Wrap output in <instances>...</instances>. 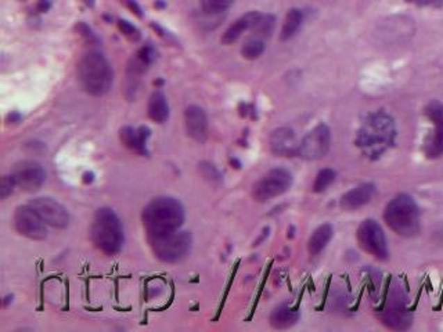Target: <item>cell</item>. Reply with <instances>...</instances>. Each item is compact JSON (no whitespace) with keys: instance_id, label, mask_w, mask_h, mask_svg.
Instances as JSON below:
<instances>
[{"instance_id":"cell-6","label":"cell","mask_w":443,"mask_h":332,"mask_svg":"<svg viewBox=\"0 0 443 332\" xmlns=\"http://www.w3.org/2000/svg\"><path fill=\"white\" fill-rule=\"evenodd\" d=\"M395 125L385 113H375L367 120L366 126L359 133V145L375 155L394 143Z\"/></svg>"},{"instance_id":"cell-9","label":"cell","mask_w":443,"mask_h":332,"mask_svg":"<svg viewBox=\"0 0 443 332\" xmlns=\"http://www.w3.org/2000/svg\"><path fill=\"white\" fill-rule=\"evenodd\" d=\"M357 242L360 248L378 260H387L389 256L387 237L382 227L373 219H366L357 228Z\"/></svg>"},{"instance_id":"cell-11","label":"cell","mask_w":443,"mask_h":332,"mask_svg":"<svg viewBox=\"0 0 443 332\" xmlns=\"http://www.w3.org/2000/svg\"><path fill=\"white\" fill-rule=\"evenodd\" d=\"M14 226L21 235L29 239L43 241L47 237V228H46L47 224L29 204L18 207L15 210Z\"/></svg>"},{"instance_id":"cell-15","label":"cell","mask_w":443,"mask_h":332,"mask_svg":"<svg viewBox=\"0 0 443 332\" xmlns=\"http://www.w3.org/2000/svg\"><path fill=\"white\" fill-rule=\"evenodd\" d=\"M270 150L279 157L298 155L300 144L297 143L295 133L290 127H280L270 136Z\"/></svg>"},{"instance_id":"cell-32","label":"cell","mask_w":443,"mask_h":332,"mask_svg":"<svg viewBox=\"0 0 443 332\" xmlns=\"http://www.w3.org/2000/svg\"><path fill=\"white\" fill-rule=\"evenodd\" d=\"M417 4L420 6H435V7H440L442 6L443 0H416Z\"/></svg>"},{"instance_id":"cell-12","label":"cell","mask_w":443,"mask_h":332,"mask_svg":"<svg viewBox=\"0 0 443 332\" xmlns=\"http://www.w3.org/2000/svg\"><path fill=\"white\" fill-rule=\"evenodd\" d=\"M17 187L25 193H36L46 182L45 168L35 161H22L17 164L11 172Z\"/></svg>"},{"instance_id":"cell-36","label":"cell","mask_w":443,"mask_h":332,"mask_svg":"<svg viewBox=\"0 0 443 332\" xmlns=\"http://www.w3.org/2000/svg\"><path fill=\"white\" fill-rule=\"evenodd\" d=\"M10 299H13V297H7V298H6V301H4V306H7V303L10 302Z\"/></svg>"},{"instance_id":"cell-34","label":"cell","mask_w":443,"mask_h":332,"mask_svg":"<svg viewBox=\"0 0 443 332\" xmlns=\"http://www.w3.org/2000/svg\"><path fill=\"white\" fill-rule=\"evenodd\" d=\"M8 120H13V123L20 122V120H21V115H20V113H17V112H13V113H10V115H8L7 122H8Z\"/></svg>"},{"instance_id":"cell-1","label":"cell","mask_w":443,"mask_h":332,"mask_svg":"<svg viewBox=\"0 0 443 332\" xmlns=\"http://www.w3.org/2000/svg\"><path fill=\"white\" fill-rule=\"evenodd\" d=\"M183 204L173 197H157L143 210L141 221L148 235L176 231L185 223Z\"/></svg>"},{"instance_id":"cell-3","label":"cell","mask_w":443,"mask_h":332,"mask_svg":"<svg viewBox=\"0 0 443 332\" xmlns=\"http://www.w3.org/2000/svg\"><path fill=\"white\" fill-rule=\"evenodd\" d=\"M78 79L88 95L95 97L104 96L109 93L114 81L109 60L102 53H88L78 64Z\"/></svg>"},{"instance_id":"cell-16","label":"cell","mask_w":443,"mask_h":332,"mask_svg":"<svg viewBox=\"0 0 443 332\" xmlns=\"http://www.w3.org/2000/svg\"><path fill=\"white\" fill-rule=\"evenodd\" d=\"M375 194V186L373 183H363L349 191H346L339 205L343 211L352 212L356 211L364 205H367Z\"/></svg>"},{"instance_id":"cell-2","label":"cell","mask_w":443,"mask_h":332,"mask_svg":"<svg viewBox=\"0 0 443 332\" xmlns=\"http://www.w3.org/2000/svg\"><path fill=\"white\" fill-rule=\"evenodd\" d=\"M91 238L95 246L107 256L118 255L123 246L125 234L122 221L114 210H98L91 227Z\"/></svg>"},{"instance_id":"cell-30","label":"cell","mask_w":443,"mask_h":332,"mask_svg":"<svg viewBox=\"0 0 443 332\" xmlns=\"http://www.w3.org/2000/svg\"><path fill=\"white\" fill-rule=\"evenodd\" d=\"M200 172L210 182H219L222 179L219 171L210 162H201L200 164Z\"/></svg>"},{"instance_id":"cell-25","label":"cell","mask_w":443,"mask_h":332,"mask_svg":"<svg viewBox=\"0 0 443 332\" xmlns=\"http://www.w3.org/2000/svg\"><path fill=\"white\" fill-rule=\"evenodd\" d=\"M265 52V42L259 38H251L248 39L242 47H241V56L247 60H256L259 58Z\"/></svg>"},{"instance_id":"cell-29","label":"cell","mask_w":443,"mask_h":332,"mask_svg":"<svg viewBox=\"0 0 443 332\" xmlns=\"http://www.w3.org/2000/svg\"><path fill=\"white\" fill-rule=\"evenodd\" d=\"M118 28H119V31H121L126 38H129L130 40H139V39H140V32H139V29H137L133 24H130L129 21H126V19H119V21H118Z\"/></svg>"},{"instance_id":"cell-5","label":"cell","mask_w":443,"mask_h":332,"mask_svg":"<svg viewBox=\"0 0 443 332\" xmlns=\"http://www.w3.org/2000/svg\"><path fill=\"white\" fill-rule=\"evenodd\" d=\"M150 248L157 259L164 263H178L185 259L192 249L193 238L189 231H169L147 237Z\"/></svg>"},{"instance_id":"cell-4","label":"cell","mask_w":443,"mask_h":332,"mask_svg":"<svg viewBox=\"0 0 443 332\" xmlns=\"http://www.w3.org/2000/svg\"><path fill=\"white\" fill-rule=\"evenodd\" d=\"M388 227L401 237H414L420 232V210L409 194H398L394 197L384 212Z\"/></svg>"},{"instance_id":"cell-28","label":"cell","mask_w":443,"mask_h":332,"mask_svg":"<svg viewBox=\"0 0 443 332\" xmlns=\"http://www.w3.org/2000/svg\"><path fill=\"white\" fill-rule=\"evenodd\" d=\"M15 189H17V183H15L14 176L11 173L3 176L1 183H0V198L6 200L8 196H11L14 193Z\"/></svg>"},{"instance_id":"cell-35","label":"cell","mask_w":443,"mask_h":332,"mask_svg":"<svg viewBox=\"0 0 443 332\" xmlns=\"http://www.w3.org/2000/svg\"><path fill=\"white\" fill-rule=\"evenodd\" d=\"M93 180H95V175H93L92 172H88V173L84 175V182H85L86 184H91Z\"/></svg>"},{"instance_id":"cell-18","label":"cell","mask_w":443,"mask_h":332,"mask_svg":"<svg viewBox=\"0 0 443 332\" xmlns=\"http://www.w3.org/2000/svg\"><path fill=\"white\" fill-rule=\"evenodd\" d=\"M261 13L259 11H249L247 14H244L242 17H240L238 19H235L223 33L222 36V43L223 45H233L235 43L240 36L248 31L252 29V26L255 25V22L258 21Z\"/></svg>"},{"instance_id":"cell-21","label":"cell","mask_w":443,"mask_h":332,"mask_svg":"<svg viewBox=\"0 0 443 332\" xmlns=\"http://www.w3.org/2000/svg\"><path fill=\"white\" fill-rule=\"evenodd\" d=\"M148 116L157 123H164L169 118V106L168 100L162 92L157 90L151 95L148 100Z\"/></svg>"},{"instance_id":"cell-13","label":"cell","mask_w":443,"mask_h":332,"mask_svg":"<svg viewBox=\"0 0 443 332\" xmlns=\"http://www.w3.org/2000/svg\"><path fill=\"white\" fill-rule=\"evenodd\" d=\"M29 205L40 215V218L50 227L67 228L70 224V212L59 201L49 197L33 198Z\"/></svg>"},{"instance_id":"cell-20","label":"cell","mask_w":443,"mask_h":332,"mask_svg":"<svg viewBox=\"0 0 443 332\" xmlns=\"http://www.w3.org/2000/svg\"><path fill=\"white\" fill-rule=\"evenodd\" d=\"M332 235H334V228L330 223H325L319 226L313 234L309 238L308 242V251L312 256H318L325 251V248L330 244Z\"/></svg>"},{"instance_id":"cell-23","label":"cell","mask_w":443,"mask_h":332,"mask_svg":"<svg viewBox=\"0 0 443 332\" xmlns=\"http://www.w3.org/2000/svg\"><path fill=\"white\" fill-rule=\"evenodd\" d=\"M426 154L428 158H438L443 154V127L435 126L426 143Z\"/></svg>"},{"instance_id":"cell-24","label":"cell","mask_w":443,"mask_h":332,"mask_svg":"<svg viewBox=\"0 0 443 332\" xmlns=\"http://www.w3.org/2000/svg\"><path fill=\"white\" fill-rule=\"evenodd\" d=\"M273 28H274V17L270 14H261L251 31L254 32L255 38L265 39L270 36V33L273 32Z\"/></svg>"},{"instance_id":"cell-10","label":"cell","mask_w":443,"mask_h":332,"mask_svg":"<svg viewBox=\"0 0 443 332\" xmlns=\"http://www.w3.org/2000/svg\"><path fill=\"white\" fill-rule=\"evenodd\" d=\"M332 145V132L325 123L312 129L300 143L298 155L306 161H316L323 158Z\"/></svg>"},{"instance_id":"cell-7","label":"cell","mask_w":443,"mask_h":332,"mask_svg":"<svg viewBox=\"0 0 443 332\" xmlns=\"http://www.w3.org/2000/svg\"><path fill=\"white\" fill-rule=\"evenodd\" d=\"M407 299L401 285H395L391 288L389 298L387 305L380 315L382 324L394 331H405L409 330L413 323V315L406 306Z\"/></svg>"},{"instance_id":"cell-8","label":"cell","mask_w":443,"mask_h":332,"mask_svg":"<svg viewBox=\"0 0 443 332\" xmlns=\"http://www.w3.org/2000/svg\"><path fill=\"white\" fill-rule=\"evenodd\" d=\"M293 186V175L284 168L269 171L252 187V198L256 203H267L287 193Z\"/></svg>"},{"instance_id":"cell-19","label":"cell","mask_w":443,"mask_h":332,"mask_svg":"<svg viewBox=\"0 0 443 332\" xmlns=\"http://www.w3.org/2000/svg\"><path fill=\"white\" fill-rule=\"evenodd\" d=\"M300 320V312L290 308L287 303L277 306L270 315V326L276 330H288Z\"/></svg>"},{"instance_id":"cell-27","label":"cell","mask_w":443,"mask_h":332,"mask_svg":"<svg viewBox=\"0 0 443 332\" xmlns=\"http://www.w3.org/2000/svg\"><path fill=\"white\" fill-rule=\"evenodd\" d=\"M234 0H201V7L207 14H219L226 11Z\"/></svg>"},{"instance_id":"cell-31","label":"cell","mask_w":443,"mask_h":332,"mask_svg":"<svg viewBox=\"0 0 443 332\" xmlns=\"http://www.w3.org/2000/svg\"><path fill=\"white\" fill-rule=\"evenodd\" d=\"M428 118L434 122L435 126L443 127V104L441 103H433L427 109Z\"/></svg>"},{"instance_id":"cell-22","label":"cell","mask_w":443,"mask_h":332,"mask_svg":"<svg viewBox=\"0 0 443 332\" xmlns=\"http://www.w3.org/2000/svg\"><path fill=\"white\" fill-rule=\"evenodd\" d=\"M302 21H304V13L298 8H291L286 15V19H284V24L281 28V33H280V39L283 42L293 39L297 35V32L300 31Z\"/></svg>"},{"instance_id":"cell-33","label":"cell","mask_w":443,"mask_h":332,"mask_svg":"<svg viewBox=\"0 0 443 332\" xmlns=\"http://www.w3.org/2000/svg\"><path fill=\"white\" fill-rule=\"evenodd\" d=\"M127 4H129V7H130L139 17H141V8L137 6V3H136L134 0H127Z\"/></svg>"},{"instance_id":"cell-17","label":"cell","mask_w":443,"mask_h":332,"mask_svg":"<svg viewBox=\"0 0 443 332\" xmlns=\"http://www.w3.org/2000/svg\"><path fill=\"white\" fill-rule=\"evenodd\" d=\"M151 134V130L147 126H141L139 130L130 127V126H125L121 129L119 132V137L121 141L130 150L147 155V140Z\"/></svg>"},{"instance_id":"cell-14","label":"cell","mask_w":443,"mask_h":332,"mask_svg":"<svg viewBox=\"0 0 443 332\" xmlns=\"http://www.w3.org/2000/svg\"><path fill=\"white\" fill-rule=\"evenodd\" d=\"M185 125L187 134L199 141L204 143L208 136V118L205 111L199 106H190L185 111Z\"/></svg>"},{"instance_id":"cell-26","label":"cell","mask_w":443,"mask_h":332,"mask_svg":"<svg viewBox=\"0 0 443 332\" xmlns=\"http://www.w3.org/2000/svg\"><path fill=\"white\" fill-rule=\"evenodd\" d=\"M336 177V173L330 169V168H326V169H322L318 176H316V180L313 183V191L315 193H323L326 191V189L329 186H332Z\"/></svg>"}]
</instances>
